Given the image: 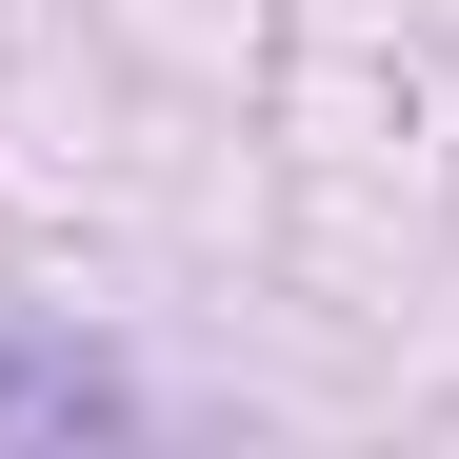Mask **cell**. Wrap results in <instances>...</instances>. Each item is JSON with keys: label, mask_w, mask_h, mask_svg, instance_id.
<instances>
[{"label": "cell", "mask_w": 459, "mask_h": 459, "mask_svg": "<svg viewBox=\"0 0 459 459\" xmlns=\"http://www.w3.org/2000/svg\"><path fill=\"white\" fill-rule=\"evenodd\" d=\"M120 420V359H81V340H0V439H100Z\"/></svg>", "instance_id": "obj_1"}]
</instances>
